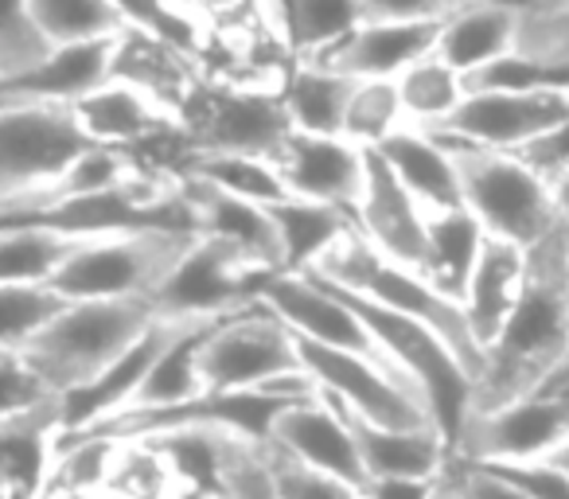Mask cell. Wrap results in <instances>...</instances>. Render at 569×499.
Here are the masks:
<instances>
[{"label": "cell", "mask_w": 569, "mask_h": 499, "mask_svg": "<svg viewBox=\"0 0 569 499\" xmlns=\"http://www.w3.org/2000/svg\"><path fill=\"white\" fill-rule=\"evenodd\" d=\"M569 367V230L527 250V281L503 332L483 351L472 410L488 413L546 390Z\"/></svg>", "instance_id": "1"}, {"label": "cell", "mask_w": 569, "mask_h": 499, "mask_svg": "<svg viewBox=\"0 0 569 499\" xmlns=\"http://www.w3.org/2000/svg\"><path fill=\"white\" fill-rule=\"evenodd\" d=\"M309 273H317V278L332 281V286L348 289V293L367 297V301L382 305V309H395V312H402V317H413L433 328V332H441L476 382V375H480V367H483V351H480V343H476L472 328H468L465 309H460L452 297H445L437 286H429L413 266H402L382 255V250H375V246L359 234V227H351L348 234L320 258L317 270H309Z\"/></svg>", "instance_id": "2"}, {"label": "cell", "mask_w": 569, "mask_h": 499, "mask_svg": "<svg viewBox=\"0 0 569 499\" xmlns=\"http://www.w3.org/2000/svg\"><path fill=\"white\" fill-rule=\"evenodd\" d=\"M149 301H67L32 340L20 348L51 395H71L106 371L129 343L152 328Z\"/></svg>", "instance_id": "3"}, {"label": "cell", "mask_w": 569, "mask_h": 499, "mask_svg": "<svg viewBox=\"0 0 569 499\" xmlns=\"http://www.w3.org/2000/svg\"><path fill=\"white\" fill-rule=\"evenodd\" d=\"M441 141L449 144L452 160H457L465 207L480 219V227L491 238H507V242L530 250L561 227L553 188L519 152L480 149V144L449 141V137H441Z\"/></svg>", "instance_id": "4"}, {"label": "cell", "mask_w": 569, "mask_h": 499, "mask_svg": "<svg viewBox=\"0 0 569 499\" xmlns=\"http://www.w3.org/2000/svg\"><path fill=\"white\" fill-rule=\"evenodd\" d=\"M191 238V230H126L82 238L48 286L63 301H152Z\"/></svg>", "instance_id": "5"}, {"label": "cell", "mask_w": 569, "mask_h": 499, "mask_svg": "<svg viewBox=\"0 0 569 499\" xmlns=\"http://www.w3.org/2000/svg\"><path fill=\"white\" fill-rule=\"evenodd\" d=\"M293 121L273 87L258 82H199L183 106V126L176 141L188 157H277Z\"/></svg>", "instance_id": "6"}, {"label": "cell", "mask_w": 569, "mask_h": 499, "mask_svg": "<svg viewBox=\"0 0 569 499\" xmlns=\"http://www.w3.org/2000/svg\"><path fill=\"white\" fill-rule=\"evenodd\" d=\"M293 375H305L293 328L258 301L214 320L199 343L203 390H261Z\"/></svg>", "instance_id": "7"}, {"label": "cell", "mask_w": 569, "mask_h": 499, "mask_svg": "<svg viewBox=\"0 0 569 499\" xmlns=\"http://www.w3.org/2000/svg\"><path fill=\"white\" fill-rule=\"evenodd\" d=\"M87 149L94 141L82 133L71 106L0 102V207L43 191Z\"/></svg>", "instance_id": "8"}, {"label": "cell", "mask_w": 569, "mask_h": 499, "mask_svg": "<svg viewBox=\"0 0 569 499\" xmlns=\"http://www.w3.org/2000/svg\"><path fill=\"white\" fill-rule=\"evenodd\" d=\"M297 351H301L305 375L317 382L320 395L340 402L343 410L359 413V418L375 421V426H395V429L433 426L429 406L410 387V379L398 375L387 359L336 351L325 348V343L301 340V336H297Z\"/></svg>", "instance_id": "9"}, {"label": "cell", "mask_w": 569, "mask_h": 499, "mask_svg": "<svg viewBox=\"0 0 569 499\" xmlns=\"http://www.w3.org/2000/svg\"><path fill=\"white\" fill-rule=\"evenodd\" d=\"M569 441V387L538 390L488 413H468L452 460L468 465H538Z\"/></svg>", "instance_id": "10"}, {"label": "cell", "mask_w": 569, "mask_h": 499, "mask_svg": "<svg viewBox=\"0 0 569 499\" xmlns=\"http://www.w3.org/2000/svg\"><path fill=\"white\" fill-rule=\"evenodd\" d=\"M253 270L234 246L196 234L183 258L152 293V312L172 320H214L253 305Z\"/></svg>", "instance_id": "11"}, {"label": "cell", "mask_w": 569, "mask_h": 499, "mask_svg": "<svg viewBox=\"0 0 569 499\" xmlns=\"http://www.w3.org/2000/svg\"><path fill=\"white\" fill-rule=\"evenodd\" d=\"M569 118V94H515V90H468L441 133L449 141L480 144V149L519 152L535 137L550 133L558 121Z\"/></svg>", "instance_id": "12"}, {"label": "cell", "mask_w": 569, "mask_h": 499, "mask_svg": "<svg viewBox=\"0 0 569 499\" xmlns=\"http://www.w3.org/2000/svg\"><path fill=\"white\" fill-rule=\"evenodd\" d=\"M273 164L281 172L284 188L293 191L297 199L340 207V211H348L356 219V203L367 176V149L351 144L348 137L293 129L277 149Z\"/></svg>", "instance_id": "13"}, {"label": "cell", "mask_w": 569, "mask_h": 499, "mask_svg": "<svg viewBox=\"0 0 569 499\" xmlns=\"http://www.w3.org/2000/svg\"><path fill=\"white\" fill-rule=\"evenodd\" d=\"M269 449L301 460L309 468H320L328 476H340V480L367 491V472L363 460H359L356 437H351L340 406L320 390L284 406L281 418L269 429Z\"/></svg>", "instance_id": "14"}, {"label": "cell", "mask_w": 569, "mask_h": 499, "mask_svg": "<svg viewBox=\"0 0 569 499\" xmlns=\"http://www.w3.org/2000/svg\"><path fill=\"white\" fill-rule=\"evenodd\" d=\"M356 227L375 250L402 266L421 270L426 258V230L429 214L418 199L406 191V183L395 176V168L382 160L379 149H367V176L356 203Z\"/></svg>", "instance_id": "15"}, {"label": "cell", "mask_w": 569, "mask_h": 499, "mask_svg": "<svg viewBox=\"0 0 569 499\" xmlns=\"http://www.w3.org/2000/svg\"><path fill=\"white\" fill-rule=\"evenodd\" d=\"M79 118L82 133L94 144H110V149H141L149 141H164V137H180V110L160 102L144 87L126 79H110L87 98L71 106Z\"/></svg>", "instance_id": "16"}, {"label": "cell", "mask_w": 569, "mask_h": 499, "mask_svg": "<svg viewBox=\"0 0 569 499\" xmlns=\"http://www.w3.org/2000/svg\"><path fill=\"white\" fill-rule=\"evenodd\" d=\"M126 36V32H121ZM121 36L106 40H79L56 43L48 56L24 74L0 79V102H32V106H74L113 79V59H118Z\"/></svg>", "instance_id": "17"}, {"label": "cell", "mask_w": 569, "mask_h": 499, "mask_svg": "<svg viewBox=\"0 0 569 499\" xmlns=\"http://www.w3.org/2000/svg\"><path fill=\"white\" fill-rule=\"evenodd\" d=\"M180 180L191 207V219H196V234L219 238V242L234 246L238 255L261 273L281 270V242H277L273 214H269L266 203H253V199H242L234 191H222L188 172H180Z\"/></svg>", "instance_id": "18"}, {"label": "cell", "mask_w": 569, "mask_h": 499, "mask_svg": "<svg viewBox=\"0 0 569 499\" xmlns=\"http://www.w3.org/2000/svg\"><path fill=\"white\" fill-rule=\"evenodd\" d=\"M441 40V20H363L336 48L317 56L351 79H398L406 67L433 56Z\"/></svg>", "instance_id": "19"}, {"label": "cell", "mask_w": 569, "mask_h": 499, "mask_svg": "<svg viewBox=\"0 0 569 499\" xmlns=\"http://www.w3.org/2000/svg\"><path fill=\"white\" fill-rule=\"evenodd\" d=\"M188 320H172V317H157L152 328L141 336L137 343H129L110 367H106L98 379H90L87 387L71 390V395L59 398V421H63V433H79V429L94 426V421L110 418V413L126 410L133 402V395L141 390L144 375L152 371L157 356L164 351V343L172 340Z\"/></svg>", "instance_id": "20"}, {"label": "cell", "mask_w": 569, "mask_h": 499, "mask_svg": "<svg viewBox=\"0 0 569 499\" xmlns=\"http://www.w3.org/2000/svg\"><path fill=\"white\" fill-rule=\"evenodd\" d=\"M59 398L0 421V499H51L59 460Z\"/></svg>", "instance_id": "21"}, {"label": "cell", "mask_w": 569, "mask_h": 499, "mask_svg": "<svg viewBox=\"0 0 569 499\" xmlns=\"http://www.w3.org/2000/svg\"><path fill=\"white\" fill-rule=\"evenodd\" d=\"M340 413H343V421H348L351 437H356V449H359V460H363L367 483L382 480V476L441 480L445 468H449L452 449L437 426L395 429V426H375V421L359 418V413L343 410V406H340Z\"/></svg>", "instance_id": "22"}, {"label": "cell", "mask_w": 569, "mask_h": 499, "mask_svg": "<svg viewBox=\"0 0 569 499\" xmlns=\"http://www.w3.org/2000/svg\"><path fill=\"white\" fill-rule=\"evenodd\" d=\"M522 281H527V250L507 242V238H483V250L476 258L472 278H468L465 301H460L480 351H488L491 340L503 332L507 317L519 305Z\"/></svg>", "instance_id": "23"}, {"label": "cell", "mask_w": 569, "mask_h": 499, "mask_svg": "<svg viewBox=\"0 0 569 499\" xmlns=\"http://www.w3.org/2000/svg\"><path fill=\"white\" fill-rule=\"evenodd\" d=\"M522 0H465L441 20L437 56L460 74L480 71L491 59H503L519 43Z\"/></svg>", "instance_id": "24"}, {"label": "cell", "mask_w": 569, "mask_h": 499, "mask_svg": "<svg viewBox=\"0 0 569 499\" xmlns=\"http://www.w3.org/2000/svg\"><path fill=\"white\" fill-rule=\"evenodd\" d=\"M379 152L395 168L398 180L406 183V191L426 207V214L465 207L457 160H452V149L437 133L418 126H402L390 141L379 144Z\"/></svg>", "instance_id": "25"}, {"label": "cell", "mask_w": 569, "mask_h": 499, "mask_svg": "<svg viewBox=\"0 0 569 499\" xmlns=\"http://www.w3.org/2000/svg\"><path fill=\"white\" fill-rule=\"evenodd\" d=\"M356 82L359 79L332 71L317 59H293L284 74H277V94H281L293 129L343 137V113H348Z\"/></svg>", "instance_id": "26"}, {"label": "cell", "mask_w": 569, "mask_h": 499, "mask_svg": "<svg viewBox=\"0 0 569 499\" xmlns=\"http://www.w3.org/2000/svg\"><path fill=\"white\" fill-rule=\"evenodd\" d=\"M483 238H488V230L480 227V219L468 207L429 214L426 258H421L418 273L429 286H437L445 297H452L460 305L465 301L468 278L476 270V258L483 250Z\"/></svg>", "instance_id": "27"}, {"label": "cell", "mask_w": 569, "mask_h": 499, "mask_svg": "<svg viewBox=\"0 0 569 499\" xmlns=\"http://www.w3.org/2000/svg\"><path fill=\"white\" fill-rule=\"evenodd\" d=\"M277 227V242H281V270L284 273H309L317 270L320 258L356 227L348 211L328 203H312V199H281L269 207Z\"/></svg>", "instance_id": "28"}, {"label": "cell", "mask_w": 569, "mask_h": 499, "mask_svg": "<svg viewBox=\"0 0 569 499\" xmlns=\"http://www.w3.org/2000/svg\"><path fill=\"white\" fill-rule=\"evenodd\" d=\"M273 32L293 59H317L363 24L359 0H269Z\"/></svg>", "instance_id": "29"}, {"label": "cell", "mask_w": 569, "mask_h": 499, "mask_svg": "<svg viewBox=\"0 0 569 499\" xmlns=\"http://www.w3.org/2000/svg\"><path fill=\"white\" fill-rule=\"evenodd\" d=\"M222 320V317H214ZM214 320H188L172 340L164 343V351L157 356L152 371L144 375L141 390L133 395V406H168V402H183V398H196L203 395V379H199V343H203L207 328Z\"/></svg>", "instance_id": "30"}, {"label": "cell", "mask_w": 569, "mask_h": 499, "mask_svg": "<svg viewBox=\"0 0 569 499\" xmlns=\"http://www.w3.org/2000/svg\"><path fill=\"white\" fill-rule=\"evenodd\" d=\"M395 82H398V94H402L406 121L418 129H441L457 113V106L468 98L465 74L452 63H445L437 51L418 59L413 67H406Z\"/></svg>", "instance_id": "31"}, {"label": "cell", "mask_w": 569, "mask_h": 499, "mask_svg": "<svg viewBox=\"0 0 569 499\" xmlns=\"http://www.w3.org/2000/svg\"><path fill=\"white\" fill-rule=\"evenodd\" d=\"M79 242L43 227H0V286H48Z\"/></svg>", "instance_id": "32"}, {"label": "cell", "mask_w": 569, "mask_h": 499, "mask_svg": "<svg viewBox=\"0 0 569 499\" xmlns=\"http://www.w3.org/2000/svg\"><path fill=\"white\" fill-rule=\"evenodd\" d=\"M180 172L199 176V180L214 183L222 191H234L242 199H253V203H281V199H293V191L284 188L281 172L269 157H196L183 160Z\"/></svg>", "instance_id": "33"}, {"label": "cell", "mask_w": 569, "mask_h": 499, "mask_svg": "<svg viewBox=\"0 0 569 499\" xmlns=\"http://www.w3.org/2000/svg\"><path fill=\"white\" fill-rule=\"evenodd\" d=\"M28 9L51 43L106 40L129 32V20L113 0H28Z\"/></svg>", "instance_id": "34"}, {"label": "cell", "mask_w": 569, "mask_h": 499, "mask_svg": "<svg viewBox=\"0 0 569 499\" xmlns=\"http://www.w3.org/2000/svg\"><path fill=\"white\" fill-rule=\"evenodd\" d=\"M406 121L402 94L395 79H359L351 90L348 113H343V137L359 149H379L382 141L398 133Z\"/></svg>", "instance_id": "35"}, {"label": "cell", "mask_w": 569, "mask_h": 499, "mask_svg": "<svg viewBox=\"0 0 569 499\" xmlns=\"http://www.w3.org/2000/svg\"><path fill=\"white\" fill-rule=\"evenodd\" d=\"M63 305L51 286H0V348H24Z\"/></svg>", "instance_id": "36"}, {"label": "cell", "mask_w": 569, "mask_h": 499, "mask_svg": "<svg viewBox=\"0 0 569 499\" xmlns=\"http://www.w3.org/2000/svg\"><path fill=\"white\" fill-rule=\"evenodd\" d=\"M56 43L40 32L28 0H0V79L24 74L40 63Z\"/></svg>", "instance_id": "37"}, {"label": "cell", "mask_w": 569, "mask_h": 499, "mask_svg": "<svg viewBox=\"0 0 569 499\" xmlns=\"http://www.w3.org/2000/svg\"><path fill=\"white\" fill-rule=\"evenodd\" d=\"M515 51L569 63V0H522Z\"/></svg>", "instance_id": "38"}, {"label": "cell", "mask_w": 569, "mask_h": 499, "mask_svg": "<svg viewBox=\"0 0 569 499\" xmlns=\"http://www.w3.org/2000/svg\"><path fill=\"white\" fill-rule=\"evenodd\" d=\"M266 465L277 499H367V491L356 488V483L301 465V460L284 457V452L269 449V445H266Z\"/></svg>", "instance_id": "39"}, {"label": "cell", "mask_w": 569, "mask_h": 499, "mask_svg": "<svg viewBox=\"0 0 569 499\" xmlns=\"http://www.w3.org/2000/svg\"><path fill=\"white\" fill-rule=\"evenodd\" d=\"M59 395H51L43 387L40 375L28 367V359L20 356V348H0V421H12L20 413H32L40 406L56 402Z\"/></svg>", "instance_id": "40"}, {"label": "cell", "mask_w": 569, "mask_h": 499, "mask_svg": "<svg viewBox=\"0 0 569 499\" xmlns=\"http://www.w3.org/2000/svg\"><path fill=\"white\" fill-rule=\"evenodd\" d=\"M227 491L230 499H277L266 465V445L234 441L227 460Z\"/></svg>", "instance_id": "41"}, {"label": "cell", "mask_w": 569, "mask_h": 499, "mask_svg": "<svg viewBox=\"0 0 569 499\" xmlns=\"http://www.w3.org/2000/svg\"><path fill=\"white\" fill-rule=\"evenodd\" d=\"M449 472L460 488V499H535L519 480L491 465H468V460H449Z\"/></svg>", "instance_id": "42"}, {"label": "cell", "mask_w": 569, "mask_h": 499, "mask_svg": "<svg viewBox=\"0 0 569 499\" xmlns=\"http://www.w3.org/2000/svg\"><path fill=\"white\" fill-rule=\"evenodd\" d=\"M519 157L527 160V164L535 168L546 183L561 180V176L569 172V118L558 121L550 133H542V137H535L530 144H522Z\"/></svg>", "instance_id": "43"}, {"label": "cell", "mask_w": 569, "mask_h": 499, "mask_svg": "<svg viewBox=\"0 0 569 499\" xmlns=\"http://www.w3.org/2000/svg\"><path fill=\"white\" fill-rule=\"evenodd\" d=\"M465 0H359L363 20H445Z\"/></svg>", "instance_id": "44"}, {"label": "cell", "mask_w": 569, "mask_h": 499, "mask_svg": "<svg viewBox=\"0 0 569 499\" xmlns=\"http://www.w3.org/2000/svg\"><path fill=\"white\" fill-rule=\"evenodd\" d=\"M491 468L519 480L535 499H569V476L558 465H550V460H538V465H491Z\"/></svg>", "instance_id": "45"}, {"label": "cell", "mask_w": 569, "mask_h": 499, "mask_svg": "<svg viewBox=\"0 0 569 499\" xmlns=\"http://www.w3.org/2000/svg\"><path fill=\"white\" fill-rule=\"evenodd\" d=\"M441 480H406V476H382L367 483V499H433Z\"/></svg>", "instance_id": "46"}, {"label": "cell", "mask_w": 569, "mask_h": 499, "mask_svg": "<svg viewBox=\"0 0 569 499\" xmlns=\"http://www.w3.org/2000/svg\"><path fill=\"white\" fill-rule=\"evenodd\" d=\"M180 4L203 28H214V24H230V20H242L253 0H180Z\"/></svg>", "instance_id": "47"}, {"label": "cell", "mask_w": 569, "mask_h": 499, "mask_svg": "<svg viewBox=\"0 0 569 499\" xmlns=\"http://www.w3.org/2000/svg\"><path fill=\"white\" fill-rule=\"evenodd\" d=\"M550 188H553V207H558V219H561V227L569 230V172L561 176V180H553Z\"/></svg>", "instance_id": "48"}, {"label": "cell", "mask_w": 569, "mask_h": 499, "mask_svg": "<svg viewBox=\"0 0 569 499\" xmlns=\"http://www.w3.org/2000/svg\"><path fill=\"white\" fill-rule=\"evenodd\" d=\"M433 499H460V488H457V480H452L449 468H445V476H441V483H437V496Z\"/></svg>", "instance_id": "49"}, {"label": "cell", "mask_w": 569, "mask_h": 499, "mask_svg": "<svg viewBox=\"0 0 569 499\" xmlns=\"http://www.w3.org/2000/svg\"><path fill=\"white\" fill-rule=\"evenodd\" d=\"M550 465H558V468H561V472H566V476H569V441H566V445H561V449H558V452H553V457H550Z\"/></svg>", "instance_id": "50"}, {"label": "cell", "mask_w": 569, "mask_h": 499, "mask_svg": "<svg viewBox=\"0 0 569 499\" xmlns=\"http://www.w3.org/2000/svg\"><path fill=\"white\" fill-rule=\"evenodd\" d=\"M553 387H569V375H566V379H561V382H553ZM546 390H550V387H546Z\"/></svg>", "instance_id": "51"}, {"label": "cell", "mask_w": 569, "mask_h": 499, "mask_svg": "<svg viewBox=\"0 0 569 499\" xmlns=\"http://www.w3.org/2000/svg\"><path fill=\"white\" fill-rule=\"evenodd\" d=\"M566 375H569V367H566V371H561V375H558V379H553V382H561V379H566ZM553 382H550V387H553Z\"/></svg>", "instance_id": "52"}, {"label": "cell", "mask_w": 569, "mask_h": 499, "mask_svg": "<svg viewBox=\"0 0 569 499\" xmlns=\"http://www.w3.org/2000/svg\"><path fill=\"white\" fill-rule=\"evenodd\" d=\"M207 499H230V491H227V496H207Z\"/></svg>", "instance_id": "53"}]
</instances>
